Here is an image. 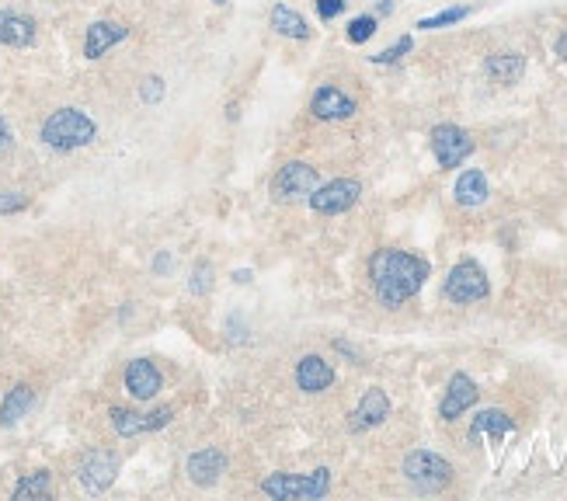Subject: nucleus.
Here are the masks:
<instances>
[{
    "label": "nucleus",
    "instance_id": "f257e3e1",
    "mask_svg": "<svg viewBox=\"0 0 567 501\" xmlns=\"http://www.w3.org/2000/svg\"><path fill=\"white\" fill-rule=\"evenodd\" d=\"M428 261L418 258L411 251H397V248H380L369 258V279H373V289L380 296L383 307H401L411 296L421 293L428 279Z\"/></svg>",
    "mask_w": 567,
    "mask_h": 501
},
{
    "label": "nucleus",
    "instance_id": "f03ea898",
    "mask_svg": "<svg viewBox=\"0 0 567 501\" xmlns=\"http://www.w3.org/2000/svg\"><path fill=\"white\" fill-rule=\"evenodd\" d=\"M98 136V126H94L91 115H84L81 108H56L46 122H42V143L60 154H70V150H81Z\"/></svg>",
    "mask_w": 567,
    "mask_h": 501
},
{
    "label": "nucleus",
    "instance_id": "7ed1b4c3",
    "mask_svg": "<svg viewBox=\"0 0 567 501\" xmlns=\"http://www.w3.org/2000/svg\"><path fill=\"white\" fill-rule=\"evenodd\" d=\"M261 491L275 501H321L331 491V470L317 467L310 474H268Z\"/></svg>",
    "mask_w": 567,
    "mask_h": 501
},
{
    "label": "nucleus",
    "instance_id": "20e7f679",
    "mask_svg": "<svg viewBox=\"0 0 567 501\" xmlns=\"http://www.w3.org/2000/svg\"><path fill=\"white\" fill-rule=\"evenodd\" d=\"M404 477L421 491H442L453 481V467H449V460H442L439 453L414 449V453L404 456Z\"/></svg>",
    "mask_w": 567,
    "mask_h": 501
},
{
    "label": "nucleus",
    "instance_id": "39448f33",
    "mask_svg": "<svg viewBox=\"0 0 567 501\" xmlns=\"http://www.w3.org/2000/svg\"><path fill=\"white\" fill-rule=\"evenodd\" d=\"M446 300L449 303H477L491 296V282H487V272L477 265L474 258L453 265V272L446 275Z\"/></svg>",
    "mask_w": 567,
    "mask_h": 501
},
{
    "label": "nucleus",
    "instance_id": "423d86ee",
    "mask_svg": "<svg viewBox=\"0 0 567 501\" xmlns=\"http://www.w3.org/2000/svg\"><path fill=\"white\" fill-rule=\"evenodd\" d=\"M432 154L435 161H439V167L453 171V167H460L474 154V136H470L467 129L453 126V122H442V126L432 129Z\"/></svg>",
    "mask_w": 567,
    "mask_h": 501
},
{
    "label": "nucleus",
    "instance_id": "0eeeda50",
    "mask_svg": "<svg viewBox=\"0 0 567 501\" xmlns=\"http://www.w3.org/2000/svg\"><path fill=\"white\" fill-rule=\"evenodd\" d=\"M362 195V181L355 178H334L327 185H317L310 192V209L321 216H338V213H348V209L359 202Z\"/></svg>",
    "mask_w": 567,
    "mask_h": 501
},
{
    "label": "nucleus",
    "instance_id": "6e6552de",
    "mask_svg": "<svg viewBox=\"0 0 567 501\" xmlns=\"http://www.w3.org/2000/svg\"><path fill=\"white\" fill-rule=\"evenodd\" d=\"M119 477V456L112 449H91L81 463H77V481L87 495H101L108 491Z\"/></svg>",
    "mask_w": 567,
    "mask_h": 501
},
{
    "label": "nucleus",
    "instance_id": "1a4fd4ad",
    "mask_svg": "<svg viewBox=\"0 0 567 501\" xmlns=\"http://www.w3.org/2000/svg\"><path fill=\"white\" fill-rule=\"evenodd\" d=\"M317 185H321L317 167H310L303 161H289L279 167V174H275L272 192H275V199L293 202V199H310V192H314Z\"/></svg>",
    "mask_w": 567,
    "mask_h": 501
},
{
    "label": "nucleus",
    "instance_id": "9d476101",
    "mask_svg": "<svg viewBox=\"0 0 567 501\" xmlns=\"http://www.w3.org/2000/svg\"><path fill=\"white\" fill-rule=\"evenodd\" d=\"M174 418V408H157V411H126V408H112V428L122 435V439H133V435H143V432H157L164 428L167 421Z\"/></svg>",
    "mask_w": 567,
    "mask_h": 501
},
{
    "label": "nucleus",
    "instance_id": "9b49d317",
    "mask_svg": "<svg viewBox=\"0 0 567 501\" xmlns=\"http://www.w3.org/2000/svg\"><path fill=\"white\" fill-rule=\"evenodd\" d=\"M310 112H314L317 119H324V122L352 119V115H355V98H348L341 87L324 84V87H317L314 98H310Z\"/></svg>",
    "mask_w": 567,
    "mask_h": 501
},
{
    "label": "nucleus",
    "instance_id": "f8f14e48",
    "mask_svg": "<svg viewBox=\"0 0 567 501\" xmlns=\"http://www.w3.org/2000/svg\"><path fill=\"white\" fill-rule=\"evenodd\" d=\"M387 418H390V397L383 394L380 387H369L366 394H362L359 408L348 415V428H352V432H369V428L383 425Z\"/></svg>",
    "mask_w": 567,
    "mask_h": 501
},
{
    "label": "nucleus",
    "instance_id": "ddd939ff",
    "mask_svg": "<svg viewBox=\"0 0 567 501\" xmlns=\"http://www.w3.org/2000/svg\"><path fill=\"white\" fill-rule=\"evenodd\" d=\"M477 397H481L477 383L470 380L467 373H456L453 380H449V387H446V397H442V408H439L442 421H456V418H463V411L474 408Z\"/></svg>",
    "mask_w": 567,
    "mask_h": 501
},
{
    "label": "nucleus",
    "instance_id": "4468645a",
    "mask_svg": "<svg viewBox=\"0 0 567 501\" xmlns=\"http://www.w3.org/2000/svg\"><path fill=\"white\" fill-rule=\"evenodd\" d=\"M161 387H164V376L150 359H133L126 366V390L136 401H154Z\"/></svg>",
    "mask_w": 567,
    "mask_h": 501
},
{
    "label": "nucleus",
    "instance_id": "2eb2a0df",
    "mask_svg": "<svg viewBox=\"0 0 567 501\" xmlns=\"http://www.w3.org/2000/svg\"><path fill=\"white\" fill-rule=\"evenodd\" d=\"M223 474H227V456L220 449H199L188 456V481L195 488H213Z\"/></svg>",
    "mask_w": 567,
    "mask_h": 501
},
{
    "label": "nucleus",
    "instance_id": "dca6fc26",
    "mask_svg": "<svg viewBox=\"0 0 567 501\" xmlns=\"http://www.w3.org/2000/svg\"><path fill=\"white\" fill-rule=\"evenodd\" d=\"M129 39V28L122 21H94L87 28V39H84V56L87 60H101L112 46Z\"/></svg>",
    "mask_w": 567,
    "mask_h": 501
},
{
    "label": "nucleus",
    "instance_id": "f3484780",
    "mask_svg": "<svg viewBox=\"0 0 567 501\" xmlns=\"http://www.w3.org/2000/svg\"><path fill=\"white\" fill-rule=\"evenodd\" d=\"M334 383V369L331 362L321 359V355H303L300 366H296V387L303 394H324Z\"/></svg>",
    "mask_w": 567,
    "mask_h": 501
},
{
    "label": "nucleus",
    "instance_id": "a211bd4d",
    "mask_svg": "<svg viewBox=\"0 0 567 501\" xmlns=\"http://www.w3.org/2000/svg\"><path fill=\"white\" fill-rule=\"evenodd\" d=\"M0 42L14 49H25L35 42V21L25 18V14L14 11H0Z\"/></svg>",
    "mask_w": 567,
    "mask_h": 501
},
{
    "label": "nucleus",
    "instance_id": "6ab92c4d",
    "mask_svg": "<svg viewBox=\"0 0 567 501\" xmlns=\"http://www.w3.org/2000/svg\"><path fill=\"white\" fill-rule=\"evenodd\" d=\"M453 195H456V202H460V206H467V209L484 206V202H487V195H491V188H487L484 171H477V167H470V171H463L460 178H456Z\"/></svg>",
    "mask_w": 567,
    "mask_h": 501
},
{
    "label": "nucleus",
    "instance_id": "aec40b11",
    "mask_svg": "<svg viewBox=\"0 0 567 501\" xmlns=\"http://www.w3.org/2000/svg\"><path fill=\"white\" fill-rule=\"evenodd\" d=\"M484 70L494 84H515L522 74H526V56L522 53H494V56H487Z\"/></svg>",
    "mask_w": 567,
    "mask_h": 501
},
{
    "label": "nucleus",
    "instance_id": "412c9836",
    "mask_svg": "<svg viewBox=\"0 0 567 501\" xmlns=\"http://www.w3.org/2000/svg\"><path fill=\"white\" fill-rule=\"evenodd\" d=\"M515 432V421L505 415V411L498 408H487L481 415L474 418V425H470V442H481L484 435H494V439H501V435H512Z\"/></svg>",
    "mask_w": 567,
    "mask_h": 501
},
{
    "label": "nucleus",
    "instance_id": "4be33fe9",
    "mask_svg": "<svg viewBox=\"0 0 567 501\" xmlns=\"http://www.w3.org/2000/svg\"><path fill=\"white\" fill-rule=\"evenodd\" d=\"M32 404H35V390L28 387V383H18L14 390H7V397H4V404H0V425H14V421H21L32 411Z\"/></svg>",
    "mask_w": 567,
    "mask_h": 501
},
{
    "label": "nucleus",
    "instance_id": "5701e85b",
    "mask_svg": "<svg viewBox=\"0 0 567 501\" xmlns=\"http://www.w3.org/2000/svg\"><path fill=\"white\" fill-rule=\"evenodd\" d=\"M272 28L279 35H289V39H310V25L300 11H293L289 4H275L272 7Z\"/></svg>",
    "mask_w": 567,
    "mask_h": 501
},
{
    "label": "nucleus",
    "instance_id": "b1692460",
    "mask_svg": "<svg viewBox=\"0 0 567 501\" xmlns=\"http://www.w3.org/2000/svg\"><path fill=\"white\" fill-rule=\"evenodd\" d=\"M49 495V470H35V474H25L18 484H14L11 498L25 501V498H46Z\"/></svg>",
    "mask_w": 567,
    "mask_h": 501
},
{
    "label": "nucleus",
    "instance_id": "393cba45",
    "mask_svg": "<svg viewBox=\"0 0 567 501\" xmlns=\"http://www.w3.org/2000/svg\"><path fill=\"white\" fill-rule=\"evenodd\" d=\"M467 14H470V7H449V11H439V14H432V18H421L418 28L421 32H435V28L456 25V21H463Z\"/></svg>",
    "mask_w": 567,
    "mask_h": 501
},
{
    "label": "nucleus",
    "instance_id": "a878e982",
    "mask_svg": "<svg viewBox=\"0 0 567 501\" xmlns=\"http://www.w3.org/2000/svg\"><path fill=\"white\" fill-rule=\"evenodd\" d=\"M373 35H376V18H373V14H359V18L348 21V42H355V46L369 42Z\"/></svg>",
    "mask_w": 567,
    "mask_h": 501
},
{
    "label": "nucleus",
    "instance_id": "bb28decb",
    "mask_svg": "<svg viewBox=\"0 0 567 501\" xmlns=\"http://www.w3.org/2000/svg\"><path fill=\"white\" fill-rule=\"evenodd\" d=\"M411 46H414V39H411V35H401V39H397L390 49H383V53H376V56H373V63H380V67H390V63H397V60H401V56L411 53Z\"/></svg>",
    "mask_w": 567,
    "mask_h": 501
},
{
    "label": "nucleus",
    "instance_id": "cd10ccee",
    "mask_svg": "<svg viewBox=\"0 0 567 501\" xmlns=\"http://www.w3.org/2000/svg\"><path fill=\"white\" fill-rule=\"evenodd\" d=\"M209 275H213L209 261H199V265H195V272H192V282H188L195 296H206L209 293Z\"/></svg>",
    "mask_w": 567,
    "mask_h": 501
},
{
    "label": "nucleus",
    "instance_id": "c85d7f7f",
    "mask_svg": "<svg viewBox=\"0 0 567 501\" xmlns=\"http://www.w3.org/2000/svg\"><path fill=\"white\" fill-rule=\"evenodd\" d=\"M140 98L147 101V105H157V101L164 98V81H161V77H147L143 87H140Z\"/></svg>",
    "mask_w": 567,
    "mask_h": 501
},
{
    "label": "nucleus",
    "instance_id": "c756f323",
    "mask_svg": "<svg viewBox=\"0 0 567 501\" xmlns=\"http://www.w3.org/2000/svg\"><path fill=\"white\" fill-rule=\"evenodd\" d=\"M28 206V195L21 192H0V213H21Z\"/></svg>",
    "mask_w": 567,
    "mask_h": 501
},
{
    "label": "nucleus",
    "instance_id": "7c9ffc66",
    "mask_svg": "<svg viewBox=\"0 0 567 501\" xmlns=\"http://www.w3.org/2000/svg\"><path fill=\"white\" fill-rule=\"evenodd\" d=\"M341 11H345V0H317V14H321L324 21L338 18Z\"/></svg>",
    "mask_w": 567,
    "mask_h": 501
},
{
    "label": "nucleus",
    "instance_id": "2f4dec72",
    "mask_svg": "<svg viewBox=\"0 0 567 501\" xmlns=\"http://www.w3.org/2000/svg\"><path fill=\"white\" fill-rule=\"evenodd\" d=\"M11 147V129H7V122L0 119V150H7Z\"/></svg>",
    "mask_w": 567,
    "mask_h": 501
},
{
    "label": "nucleus",
    "instance_id": "473e14b6",
    "mask_svg": "<svg viewBox=\"0 0 567 501\" xmlns=\"http://www.w3.org/2000/svg\"><path fill=\"white\" fill-rule=\"evenodd\" d=\"M554 53H557V56H561V60L567 63V28H564V35H561V39H557V46H554Z\"/></svg>",
    "mask_w": 567,
    "mask_h": 501
},
{
    "label": "nucleus",
    "instance_id": "72a5a7b5",
    "mask_svg": "<svg viewBox=\"0 0 567 501\" xmlns=\"http://www.w3.org/2000/svg\"><path fill=\"white\" fill-rule=\"evenodd\" d=\"M390 11H394V0H383V4H380V14H390Z\"/></svg>",
    "mask_w": 567,
    "mask_h": 501
},
{
    "label": "nucleus",
    "instance_id": "f704fd0d",
    "mask_svg": "<svg viewBox=\"0 0 567 501\" xmlns=\"http://www.w3.org/2000/svg\"><path fill=\"white\" fill-rule=\"evenodd\" d=\"M213 4H220V7H223V4H230V0H213Z\"/></svg>",
    "mask_w": 567,
    "mask_h": 501
}]
</instances>
